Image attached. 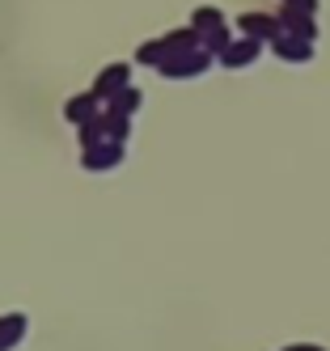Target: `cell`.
Instances as JSON below:
<instances>
[{"label": "cell", "instance_id": "6da1fadb", "mask_svg": "<svg viewBox=\"0 0 330 351\" xmlns=\"http://www.w3.org/2000/svg\"><path fill=\"white\" fill-rule=\"evenodd\" d=\"M17 326H25V317H5V322H0V351H5L9 343H17Z\"/></svg>", "mask_w": 330, "mask_h": 351}, {"label": "cell", "instance_id": "7a4b0ae2", "mask_svg": "<svg viewBox=\"0 0 330 351\" xmlns=\"http://www.w3.org/2000/svg\"><path fill=\"white\" fill-rule=\"evenodd\" d=\"M300 5H305V9H314V0H300Z\"/></svg>", "mask_w": 330, "mask_h": 351}]
</instances>
